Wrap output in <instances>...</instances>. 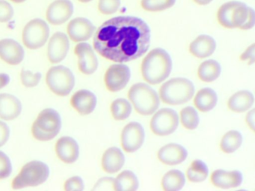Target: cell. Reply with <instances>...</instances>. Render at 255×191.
<instances>
[{
    "mask_svg": "<svg viewBox=\"0 0 255 191\" xmlns=\"http://www.w3.org/2000/svg\"><path fill=\"white\" fill-rule=\"evenodd\" d=\"M150 44V29L142 19L124 16L106 21L97 30L94 47L104 58L117 63L142 56Z\"/></svg>",
    "mask_w": 255,
    "mask_h": 191,
    "instance_id": "1",
    "label": "cell"
},
{
    "mask_svg": "<svg viewBox=\"0 0 255 191\" xmlns=\"http://www.w3.org/2000/svg\"><path fill=\"white\" fill-rule=\"evenodd\" d=\"M143 79L151 85H158L169 76L172 61L169 54L161 48L150 51L141 64Z\"/></svg>",
    "mask_w": 255,
    "mask_h": 191,
    "instance_id": "2",
    "label": "cell"
},
{
    "mask_svg": "<svg viewBox=\"0 0 255 191\" xmlns=\"http://www.w3.org/2000/svg\"><path fill=\"white\" fill-rule=\"evenodd\" d=\"M195 94L193 83L185 78H174L164 83L159 89V97L165 104L171 105L184 104Z\"/></svg>",
    "mask_w": 255,
    "mask_h": 191,
    "instance_id": "3",
    "label": "cell"
},
{
    "mask_svg": "<svg viewBox=\"0 0 255 191\" xmlns=\"http://www.w3.org/2000/svg\"><path fill=\"white\" fill-rule=\"evenodd\" d=\"M128 97L139 114L147 116L156 112L159 106V97L151 87L144 83L132 85Z\"/></svg>",
    "mask_w": 255,
    "mask_h": 191,
    "instance_id": "4",
    "label": "cell"
},
{
    "mask_svg": "<svg viewBox=\"0 0 255 191\" xmlns=\"http://www.w3.org/2000/svg\"><path fill=\"white\" fill-rule=\"evenodd\" d=\"M50 176V168L45 163L32 161L23 166L20 173L13 179V189L37 187L44 184Z\"/></svg>",
    "mask_w": 255,
    "mask_h": 191,
    "instance_id": "5",
    "label": "cell"
},
{
    "mask_svg": "<svg viewBox=\"0 0 255 191\" xmlns=\"http://www.w3.org/2000/svg\"><path fill=\"white\" fill-rule=\"evenodd\" d=\"M62 128L60 115L53 108L43 110L32 127V134L36 140L49 141L59 134Z\"/></svg>",
    "mask_w": 255,
    "mask_h": 191,
    "instance_id": "6",
    "label": "cell"
},
{
    "mask_svg": "<svg viewBox=\"0 0 255 191\" xmlns=\"http://www.w3.org/2000/svg\"><path fill=\"white\" fill-rule=\"evenodd\" d=\"M249 8L250 7L241 1H228L219 7L218 21L225 28H241L249 16Z\"/></svg>",
    "mask_w": 255,
    "mask_h": 191,
    "instance_id": "7",
    "label": "cell"
},
{
    "mask_svg": "<svg viewBox=\"0 0 255 191\" xmlns=\"http://www.w3.org/2000/svg\"><path fill=\"white\" fill-rule=\"evenodd\" d=\"M46 82L52 92L60 96H66L74 89L75 78L68 67L62 65L55 66L47 72Z\"/></svg>",
    "mask_w": 255,
    "mask_h": 191,
    "instance_id": "8",
    "label": "cell"
},
{
    "mask_svg": "<svg viewBox=\"0 0 255 191\" xmlns=\"http://www.w3.org/2000/svg\"><path fill=\"white\" fill-rule=\"evenodd\" d=\"M50 36V27L41 19L29 21L23 31V44L29 49L42 47L47 43Z\"/></svg>",
    "mask_w": 255,
    "mask_h": 191,
    "instance_id": "9",
    "label": "cell"
},
{
    "mask_svg": "<svg viewBox=\"0 0 255 191\" xmlns=\"http://www.w3.org/2000/svg\"><path fill=\"white\" fill-rule=\"evenodd\" d=\"M179 116L177 112L171 108H162L158 110L150 120V129L158 136H167L177 129Z\"/></svg>",
    "mask_w": 255,
    "mask_h": 191,
    "instance_id": "10",
    "label": "cell"
},
{
    "mask_svg": "<svg viewBox=\"0 0 255 191\" xmlns=\"http://www.w3.org/2000/svg\"><path fill=\"white\" fill-rule=\"evenodd\" d=\"M144 129L141 124L131 122L124 128L122 133V146L128 153L136 152L144 143Z\"/></svg>",
    "mask_w": 255,
    "mask_h": 191,
    "instance_id": "11",
    "label": "cell"
},
{
    "mask_svg": "<svg viewBox=\"0 0 255 191\" xmlns=\"http://www.w3.org/2000/svg\"><path fill=\"white\" fill-rule=\"evenodd\" d=\"M129 67L125 64H113L106 72L104 82L111 92H118L125 88L130 79Z\"/></svg>",
    "mask_w": 255,
    "mask_h": 191,
    "instance_id": "12",
    "label": "cell"
},
{
    "mask_svg": "<svg viewBox=\"0 0 255 191\" xmlns=\"http://www.w3.org/2000/svg\"><path fill=\"white\" fill-rule=\"evenodd\" d=\"M74 52L78 58L79 70L82 73L92 75L98 70V58L90 44L84 42L78 43Z\"/></svg>",
    "mask_w": 255,
    "mask_h": 191,
    "instance_id": "13",
    "label": "cell"
},
{
    "mask_svg": "<svg viewBox=\"0 0 255 191\" xmlns=\"http://www.w3.org/2000/svg\"><path fill=\"white\" fill-rule=\"evenodd\" d=\"M74 4L71 0H56L47 7V21L55 25L66 22L74 13Z\"/></svg>",
    "mask_w": 255,
    "mask_h": 191,
    "instance_id": "14",
    "label": "cell"
},
{
    "mask_svg": "<svg viewBox=\"0 0 255 191\" xmlns=\"http://www.w3.org/2000/svg\"><path fill=\"white\" fill-rule=\"evenodd\" d=\"M70 42L68 36L62 32H56L52 36L47 46V57L52 64H58L66 58L69 51Z\"/></svg>",
    "mask_w": 255,
    "mask_h": 191,
    "instance_id": "15",
    "label": "cell"
},
{
    "mask_svg": "<svg viewBox=\"0 0 255 191\" xmlns=\"http://www.w3.org/2000/svg\"><path fill=\"white\" fill-rule=\"evenodd\" d=\"M68 34L74 42H83L89 40L96 30V27L89 19L77 17L72 19L68 25Z\"/></svg>",
    "mask_w": 255,
    "mask_h": 191,
    "instance_id": "16",
    "label": "cell"
},
{
    "mask_svg": "<svg viewBox=\"0 0 255 191\" xmlns=\"http://www.w3.org/2000/svg\"><path fill=\"white\" fill-rule=\"evenodd\" d=\"M24 49L13 39L0 40V58L10 65H18L24 58Z\"/></svg>",
    "mask_w": 255,
    "mask_h": 191,
    "instance_id": "17",
    "label": "cell"
},
{
    "mask_svg": "<svg viewBox=\"0 0 255 191\" xmlns=\"http://www.w3.org/2000/svg\"><path fill=\"white\" fill-rule=\"evenodd\" d=\"M56 152L61 161L65 164H73L78 159L80 147L73 137L64 136L56 142Z\"/></svg>",
    "mask_w": 255,
    "mask_h": 191,
    "instance_id": "18",
    "label": "cell"
},
{
    "mask_svg": "<svg viewBox=\"0 0 255 191\" xmlns=\"http://www.w3.org/2000/svg\"><path fill=\"white\" fill-rule=\"evenodd\" d=\"M188 152L177 143H168L158 151L157 157L161 162L169 166L181 164L187 158Z\"/></svg>",
    "mask_w": 255,
    "mask_h": 191,
    "instance_id": "19",
    "label": "cell"
},
{
    "mask_svg": "<svg viewBox=\"0 0 255 191\" xmlns=\"http://www.w3.org/2000/svg\"><path fill=\"white\" fill-rule=\"evenodd\" d=\"M210 179L212 184L216 188L230 189L241 185L243 175L238 170L226 171L224 170H216L212 173Z\"/></svg>",
    "mask_w": 255,
    "mask_h": 191,
    "instance_id": "20",
    "label": "cell"
},
{
    "mask_svg": "<svg viewBox=\"0 0 255 191\" xmlns=\"http://www.w3.org/2000/svg\"><path fill=\"white\" fill-rule=\"evenodd\" d=\"M72 107L81 115H89L95 110L97 97L88 90L77 91L71 98Z\"/></svg>",
    "mask_w": 255,
    "mask_h": 191,
    "instance_id": "21",
    "label": "cell"
},
{
    "mask_svg": "<svg viewBox=\"0 0 255 191\" xmlns=\"http://www.w3.org/2000/svg\"><path fill=\"white\" fill-rule=\"evenodd\" d=\"M22 104L20 100L9 94H0V118L10 121L20 116Z\"/></svg>",
    "mask_w": 255,
    "mask_h": 191,
    "instance_id": "22",
    "label": "cell"
},
{
    "mask_svg": "<svg viewBox=\"0 0 255 191\" xmlns=\"http://www.w3.org/2000/svg\"><path fill=\"white\" fill-rule=\"evenodd\" d=\"M125 163V155L119 148H109L103 155L102 167L106 173L110 174L118 173L122 170Z\"/></svg>",
    "mask_w": 255,
    "mask_h": 191,
    "instance_id": "23",
    "label": "cell"
},
{
    "mask_svg": "<svg viewBox=\"0 0 255 191\" xmlns=\"http://www.w3.org/2000/svg\"><path fill=\"white\" fill-rule=\"evenodd\" d=\"M216 49V40L207 34L198 36L189 46V52L193 56L198 58H205L210 56Z\"/></svg>",
    "mask_w": 255,
    "mask_h": 191,
    "instance_id": "24",
    "label": "cell"
},
{
    "mask_svg": "<svg viewBox=\"0 0 255 191\" xmlns=\"http://www.w3.org/2000/svg\"><path fill=\"white\" fill-rule=\"evenodd\" d=\"M255 102L253 94L249 91H240L230 97L228 106L235 113H243L249 110Z\"/></svg>",
    "mask_w": 255,
    "mask_h": 191,
    "instance_id": "25",
    "label": "cell"
},
{
    "mask_svg": "<svg viewBox=\"0 0 255 191\" xmlns=\"http://www.w3.org/2000/svg\"><path fill=\"white\" fill-rule=\"evenodd\" d=\"M217 102V94L210 88L200 90L194 98V104L201 112H208L213 110Z\"/></svg>",
    "mask_w": 255,
    "mask_h": 191,
    "instance_id": "26",
    "label": "cell"
},
{
    "mask_svg": "<svg viewBox=\"0 0 255 191\" xmlns=\"http://www.w3.org/2000/svg\"><path fill=\"white\" fill-rule=\"evenodd\" d=\"M138 186V178L130 170L122 172L114 181V190L116 191H135Z\"/></svg>",
    "mask_w": 255,
    "mask_h": 191,
    "instance_id": "27",
    "label": "cell"
},
{
    "mask_svg": "<svg viewBox=\"0 0 255 191\" xmlns=\"http://www.w3.org/2000/svg\"><path fill=\"white\" fill-rule=\"evenodd\" d=\"M222 68L220 64L210 59L201 63L198 67V76L202 82H213L220 76Z\"/></svg>",
    "mask_w": 255,
    "mask_h": 191,
    "instance_id": "28",
    "label": "cell"
},
{
    "mask_svg": "<svg viewBox=\"0 0 255 191\" xmlns=\"http://www.w3.org/2000/svg\"><path fill=\"white\" fill-rule=\"evenodd\" d=\"M186 183L184 174L180 170H172L164 175L162 187L165 191H177L181 190Z\"/></svg>",
    "mask_w": 255,
    "mask_h": 191,
    "instance_id": "29",
    "label": "cell"
},
{
    "mask_svg": "<svg viewBox=\"0 0 255 191\" xmlns=\"http://www.w3.org/2000/svg\"><path fill=\"white\" fill-rule=\"evenodd\" d=\"M243 140V136L240 131L236 130L228 131L221 140V149L225 153H233L242 146Z\"/></svg>",
    "mask_w": 255,
    "mask_h": 191,
    "instance_id": "30",
    "label": "cell"
},
{
    "mask_svg": "<svg viewBox=\"0 0 255 191\" xmlns=\"http://www.w3.org/2000/svg\"><path fill=\"white\" fill-rule=\"evenodd\" d=\"M208 174V167L201 160H195L186 172L188 179L194 183L204 182L207 179Z\"/></svg>",
    "mask_w": 255,
    "mask_h": 191,
    "instance_id": "31",
    "label": "cell"
},
{
    "mask_svg": "<svg viewBox=\"0 0 255 191\" xmlns=\"http://www.w3.org/2000/svg\"><path fill=\"white\" fill-rule=\"evenodd\" d=\"M111 113L116 120H124L130 116L132 106L125 98H117L111 104Z\"/></svg>",
    "mask_w": 255,
    "mask_h": 191,
    "instance_id": "32",
    "label": "cell"
},
{
    "mask_svg": "<svg viewBox=\"0 0 255 191\" xmlns=\"http://www.w3.org/2000/svg\"><path fill=\"white\" fill-rule=\"evenodd\" d=\"M180 121L184 128L188 130H195L199 125V116L194 107H188L180 111Z\"/></svg>",
    "mask_w": 255,
    "mask_h": 191,
    "instance_id": "33",
    "label": "cell"
},
{
    "mask_svg": "<svg viewBox=\"0 0 255 191\" xmlns=\"http://www.w3.org/2000/svg\"><path fill=\"white\" fill-rule=\"evenodd\" d=\"M175 2L176 0H141V4L147 11L157 12L170 8Z\"/></svg>",
    "mask_w": 255,
    "mask_h": 191,
    "instance_id": "34",
    "label": "cell"
},
{
    "mask_svg": "<svg viewBox=\"0 0 255 191\" xmlns=\"http://www.w3.org/2000/svg\"><path fill=\"white\" fill-rule=\"evenodd\" d=\"M41 73H32L29 70H22L20 79L22 84L26 88H34L39 84L41 79Z\"/></svg>",
    "mask_w": 255,
    "mask_h": 191,
    "instance_id": "35",
    "label": "cell"
},
{
    "mask_svg": "<svg viewBox=\"0 0 255 191\" xmlns=\"http://www.w3.org/2000/svg\"><path fill=\"white\" fill-rule=\"evenodd\" d=\"M121 6V0H99L98 9L103 14L110 15L118 11Z\"/></svg>",
    "mask_w": 255,
    "mask_h": 191,
    "instance_id": "36",
    "label": "cell"
},
{
    "mask_svg": "<svg viewBox=\"0 0 255 191\" xmlns=\"http://www.w3.org/2000/svg\"><path fill=\"white\" fill-rule=\"evenodd\" d=\"M12 165L6 154L0 151V179H5L11 176Z\"/></svg>",
    "mask_w": 255,
    "mask_h": 191,
    "instance_id": "37",
    "label": "cell"
},
{
    "mask_svg": "<svg viewBox=\"0 0 255 191\" xmlns=\"http://www.w3.org/2000/svg\"><path fill=\"white\" fill-rule=\"evenodd\" d=\"M14 16V8L5 0H0V22H7Z\"/></svg>",
    "mask_w": 255,
    "mask_h": 191,
    "instance_id": "38",
    "label": "cell"
},
{
    "mask_svg": "<svg viewBox=\"0 0 255 191\" xmlns=\"http://www.w3.org/2000/svg\"><path fill=\"white\" fill-rule=\"evenodd\" d=\"M65 191H82L84 190V182L80 176H73L65 182Z\"/></svg>",
    "mask_w": 255,
    "mask_h": 191,
    "instance_id": "39",
    "label": "cell"
},
{
    "mask_svg": "<svg viewBox=\"0 0 255 191\" xmlns=\"http://www.w3.org/2000/svg\"><path fill=\"white\" fill-rule=\"evenodd\" d=\"M113 178L104 177L100 179L94 187L93 191H115Z\"/></svg>",
    "mask_w": 255,
    "mask_h": 191,
    "instance_id": "40",
    "label": "cell"
},
{
    "mask_svg": "<svg viewBox=\"0 0 255 191\" xmlns=\"http://www.w3.org/2000/svg\"><path fill=\"white\" fill-rule=\"evenodd\" d=\"M10 136V128L5 122L0 121V147L8 142Z\"/></svg>",
    "mask_w": 255,
    "mask_h": 191,
    "instance_id": "41",
    "label": "cell"
},
{
    "mask_svg": "<svg viewBox=\"0 0 255 191\" xmlns=\"http://www.w3.org/2000/svg\"><path fill=\"white\" fill-rule=\"evenodd\" d=\"M255 46L253 43L242 54L240 59L242 61H247L249 64H253L255 63Z\"/></svg>",
    "mask_w": 255,
    "mask_h": 191,
    "instance_id": "42",
    "label": "cell"
},
{
    "mask_svg": "<svg viewBox=\"0 0 255 191\" xmlns=\"http://www.w3.org/2000/svg\"><path fill=\"white\" fill-rule=\"evenodd\" d=\"M255 10L252 7H250L249 8V16H248L247 19H246V22H245L244 25L241 27L240 29L242 30H248L251 29V28H253L254 25H255Z\"/></svg>",
    "mask_w": 255,
    "mask_h": 191,
    "instance_id": "43",
    "label": "cell"
},
{
    "mask_svg": "<svg viewBox=\"0 0 255 191\" xmlns=\"http://www.w3.org/2000/svg\"><path fill=\"white\" fill-rule=\"evenodd\" d=\"M246 122H247L249 128L255 131V110L252 109L249 113L246 115Z\"/></svg>",
    "mask_w": 255,
    "mask_h": 191,
    "instance_id": "44",
    "label": "cell"
},
{
    "mask_svg": "<svg viewBox=\"0 0 255 191\" xmlns=\"http://www.w3.org/2000/svg\"><path fill=\"white\" fill-rule=\"evenodd\" d=\"M10 76L6 73H0V90L9 84Z\"/></svg>",
    "mask_w": 255,
    "mask_h": 191,
    "instance_id": "45",
    "label": "cell"
},
{
    "mask_svg": "<svg viewBox=\"0 0 255 191\" xmlns=\"http://www.w3.org/2000/svg\"><path fill=\"white\" fill-rule=\"evenodd\" d=\"M193 1L200 5H206V4H210L213 0H193Z\"/></svg>",
    "mask_w": 255,
    "mask_h": 191,
    "instance_id": "46",
    "label": "cell"
},
{
    "mask_svg": "<svg viewBox=\"0 0 255 191\" xmlns=\"http://www.w3.org/2000/svg\"><path fill=\"white\" fill-rule=\"evenodd\" d=\"M11 1H12L13 2L15 3H22L23 2V1H26V0H11Z\"/></svg>",
    "mask_w": 255,
    "mask_h": 191,
    "instance_id": "47",
    "label": "cell"
},
{
    "mask_svg": "<svg viewBox=\"0 0 255 191\" xmlns=\"http://www.w3.org/2000/svg\"><path fill=\"white\" fill-rule=\"evenodd\" d=\"M78 1H81V2L86 3L89 2V1H92V0H78Z\"/></svg>",
    "mask_w": 255,
    "mask_h": 191,
    "instance_id": "48",
    "label": "cell"
}]
</instances>
